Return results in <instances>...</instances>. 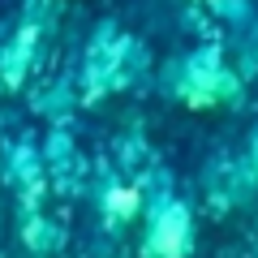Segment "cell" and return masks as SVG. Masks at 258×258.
Returning <instances> with one entry per match:
<instances>
[{
    "label": "cell",
    "instance_id": "cell-2",
    "mask_svg": "<svg viewBox=\"0 0 258 258\" xmlns=\"http://www.w3.org/2000/svg\"><path fill=\"white\" fill-rule=\"evenodd\" d=\"M228 258H258V245H249V249H237V254H228Z\"/></svg>",
    "mask_w": 258,
    "mask_h": 258
},
{
    "label": "cell",
    "instance_id": "cell-1",
    "mask_svg": "<svg viewBox=\"0 0 258 258\" xmlns=\"http://www.w3.org/2000/svg\"><path fill=\"white\" fill-rule=\"evenodd\" d=\"M147 189H151V168H138L134 155H120V159L99 168L95 207H99V232L103 237H112V241L125 237V228L147 207Z\"/></svg>",
    "mask_w": 258,
    "mask_h": 258
}]
</instances>
